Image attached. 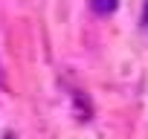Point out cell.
I'll use <instances>...</instances> for the list:
<instances>
[{
  "mask_svg": "<svg viewBox=\"0 0 148 139\" xmlns=\"http://www.w3.org/2000/svg\"><path fill=\"white\" fill-rule=\"evenodd\" d=\"M90 6H93L96 15H110L116 9V0H90Z\"/></svg>",
  "mask_w": 148,
  "mask_h": 139,
  "instance_id": "6da1fadb",
  "label": "cell"
},
{
  "mask_svg": "<svg viewBox=\"0 0 148 139\" xmlns=\"http://www.w3.org/2000/svg\"><path fill=\"white\" fill-rule=\"evenodd\" d=\"M142 29L148 32V0H145V6H142Z\"/></svg>",
  "mask_w": 148,
  "mask_h": 139,
  "instance_id": "7a4b0ae2",
  "label": "cell"
},
{
  "mask_svg": "<svg viewBox=\"0 0 148 139\" xmlns=\"http://www.w3.org/2000/svg\"><path fill=\"white\" fill-rule=\"evenodd\" d=\"M6 139H12V136H6Z\"/></svg>",
  "mask_w": 148,
  "mask_h": 139,
  "instance_id": "3957f363",
  "label": "cell"
}]
</instances>
